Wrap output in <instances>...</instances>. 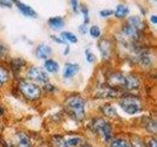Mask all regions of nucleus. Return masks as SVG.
<instances>
[{
  "label": "nucleus",
  "instance_id": "c9c22d12",
  "mask_svg": "<svg viewBox=\"0 0 157 147\" xmlns=\"http://www.w3.org/2000/svg\"><path fill=\"white\" fill-rule=\"evenodd\" d=\"M83 147H91V146H90V145H87V146H83Z\"/></svg>",
  "mask_w": 157,
  "mask_h": 147
},
{
  "label": "nucleus",
  "instance_id": "bb28decb",
  "mask_svg": "<svg viewBox=\"0 0 157 147\" xmlns=\"http://www.w3.org/2000/svg\"><path fill=\"white\" fill-rule=\"evenodd\" d=\"M14 6V3L11 0H0V7L11 9Z\"/></svg>",
  "mask_w": 157,
  "mask_h": 147
},
{
  "label": "nucleus",
  "instance_id": "b1692460",
  "mask_svg": "<svg viewBox=\"0 0 157 147\" xmlns=\"http://www.w3.org/2000/svg\"><path fill=\"white\" fill-rule=\"evenodd\" d=\"M69 2H70V7L74 13L78 14L80 12V3L81 2L78 1V0H69Z\"/></svg>",
  "mask_w": 157,
  "mask_h": 147
},
{
  "label": "nucleus",
  "instance_id": "1a4fd4ad",
  "mask_svg": "<svg viewBox=\"0 0 157 147\" xmlns=\"http://www.w3.org/2000/svg\"><path fill=\"white\" fill-rule=\"evenodd\" d=\"M14 5L18 8L19 11L21 12V14L23 15V16H25V17L36 19L38 16L36 11L32 6H29V5L24 3L22 1H20V0H17V1L14 3Z\"/></svg>",
  "mask_w": 157,
  "mask_h": 147
},
{
  "label": "nucleus",
  "instance_id": "9d476101",
  "mask_svg": "<svg viewBox=\"0 0 157 147\" xmlns=\"http://www.w3.org/2000/svg\"><path fill=\"white\" fill-rule=\"evenodd\" d=\"M130 15V7L126 3H119L116 5L115 9L113 10V16L117 20H126L127 17Z\"/></svg>",
  "mask_w": 157,
  "mask_h": 147
},
{
  "label": "nucleus",
  "instance_id": "393cba45",
  "mask_svg": "<svg viewBox=\"0 0 157 147\" xmlns=\"http://www.w3.org/2000/svg\"><path fill=\"white\" fill-rule=\"evenodd\" d=\"M98 14H99V16L101 18H109L113 16V9H109V8L102 9L98 12Z\"/></svg>",
  "mask_w": 157,
  "mask_h": 147
},
{
  "label": "nucleus",
  "instance_id": "6ab92c4d",
  "mask_svg": "<svg viewBox=\"0 0 157 147\" xmlns=\"http://www.w3.org/2000/svg\"><path fill=\"white\" fill-rule=\"evenodd\" d=\"M88 32H90V36L92 38H100L101 36V28L98 24H92V26L88 28Z\"/></svg>",
  "mask_w": 157,
  "mask_h": 147
},
{
  "label": "nucleus",
  "instance_id": "6e6552de",
  "mask_svg": "<svg viewBox=\"0 0 157 147\" xmlns=\"http://www.w3.org/2000/svg\"><path fill=\"white\" fill-rule=\"evenodd\" d=\"M125 22H127L132 27H134L137 31H140L141 32H144L147 29V27H148L145 20L141 16H140V15H129Z\"/></svg>",
  "mask_w": 157,
  "mask_h": 147
},
{
  "label": "nucleus",
  "instance_id": "f03ea898",
  "mask_svg": "<svg viewBox=\"0 0 157 147\" xmlns=\"http://www.w3.org/2000/svg\"><path fill=\"white\" fill-rule=\"evenodd\" d=\"M68 110L71 115L78 121H82L85 118V106L86 101L81 96H72L66 102Z\"/></svg>",
  "mask_w": 157,
  "mask_h": 147
},
{
  "label": "nucleus",
  "instance_id": "20e7f679",
  "mask_svg": "<svg viewBox=\"0 0 157 147\" xmlns=\"http://www.w3.org/2000/svg\"><path fill=\"white\" fill-rule=\"evenodd\" d=\"M20 90L22 94L29 100H36L40 96L41 89L37 85L32 81H23L20 82Z\"/></svg>",
  "mask_w": 157,
  "mask_h": 147
},
{
  "label": "nucleus",
  "instance_id": "5701e85b",
  "mask_svg": "<svg viewBox=\"0 0 157 147\" xmlns=\"http://www.w3.org/2000/svg\"><path fill=\"white\" fill-rule=\"evenodd\" d=\"M85 56H86V59L88 63H93L96 60V57L94 55V53L91 51L90 48H86L85 50Z\"/></svg>",
  "mask_w": 157,
  "mask_h": 147
},
{
  "label": "nucleus",
  "instance_id": "c85d7f7f",
  "mask_svg": "<svg viewBox=\"0 0 157 147\" xmlns=\"http://www.w3.org/2000/svg\"><path fill=\"white\" fill-rule=\"evenodd\" d=\"M78 32H80L81 34H86L88 32V27H87V24H82L78 26Z\"/></svg>",
  "mask_w": 157,
  "mask_h": 147
},
{
  "label": "nucleus",
  "instance_id": "39448f33",
  "mask_svg": "<svg viewBox=\"0 0 157 147\" xmlns=\"http://www.w3.org/2000/svg\"><path fill=\"white\" fill-rule=\"evenodd\" d=\"M27 77L29 80L34 81L38 83H41V85H47L49 81V77L46 71L37 66H33L28 69Z\"/></svg>",
  "mask_w": 157,
  "mask_h": 147
},
{
  "label": "nucleus",
  "instance_id": "7ed1b4c3",
  "mask_svg": "<svg viewBox=\"0 0 157 147\" xmlns=\"http://www.w3.org/2000/svg\"><path fill=\"white\" fill-rule=\"evenodd\" d=\"M119 104L123 110L131 115L136 114V113H139L142 110L141 101L140 98H137L136 96L129 95V96L122 98L119 102Z\"/></svg>",
  "mask_w": 157,
  "mask_h": 147
},
{
  "label": "nucleus",
  "instance_id": "9b49d317",
  "mask_svg": "<svg viewBox=\"0 0 157 147\" xmlns=\"http://www.w3.org/2000/svg\"><path fill=\"white\" fill-rule=\"evenodd\" d=\"M98 49L100 51V55L103 59L109 58L111 55V49L112 44L110 42V39L108 38H100L98 41Z\"/></svg>",
  "mask_w": 157,
  "mask_h": 147
},
{
  "label": "nucleus",
  "instance_id": "4468645a",
  "mask_svg": "<svg viewBox=\"0 0 157 147\" xmlns=\"http://www.w3.org/2000/svg\"><path fill=\"white\" fill-rule=\"evenodd\" d=\"M80 71V66L78 64L74 63H67L65 64V68H64L63 77L65 78H71L74 76H76Z\"/></svg>",
  "mask_w": 157,
  "mask_h": 147
},
{
  "label": "nucleus",
  "instance_id": "f704fd0d",
  "mask_svg": "<svg viewBox=\"0 0 157 147\" xmlns=\"http://www.w3.org/2000/svg\"><path fill=\"white\" fill-rule=\"evenodd\" d=\"M69 53H70V46H69V45H67V44H66L65 50H64V54H65V55H68Z\"/></svg>",
  "mask_w": 157,
  "mask_h": 147
},
{
  "label": "nucleus",
  "instance_id": "e433bc0d",
  "mask_svg": "<svg viewBox=\"0 0 157 147\" xmlns=\"http://www.w3.org/2000/svg\"><path fill=\"white\" fill-rule=\"evenodd\" d=\"M0 85H1V83H0Z\"/></svg>",
  "mask_w": 157,
  "mask_h": 147
},
{
  "label": "nucleus",
  "instance_id": "2eb2a0df",
  "mask_svg": "<svg viewBox=\"0 0 157 147\" xmlns=\"http://www.w3.org/2000/svg\"><path fill=\"white\" fill-rule=\"evenodd\" d=\"M43 67H44V70L46 71V73H51V74L57 73L59 71V69H60L58 62L50 58H48L44 61Z\"/></svg>",
  "mask_w": 157,
  "mask_h": 147
},
{
  "label": "nucleus",
  "instance_id": "4be33fe9",
  "mask_svg": "<svg viewBox=\"0 0 157 147\" xmlns=\"http://www.w3.org/2000/svg\"><path fill=\"white\" fill-rule=\"evenodd\" d=\"M9 80V72L6 68L4 67H0V83L3 85V83L7 82Z\"/></svg>",
  "mask_w": 157,
  "mask_h": 147
},
{
  "label": "nucleus",
  "instance_id": "423d86ee",
  "mask_svg": "<svg viewBox=\"0 0 157 147\" xmlns=\"http://www.w3.org/2000/svg\"><path fill=\"white\" fill-rule=\"evenodd\" d=\"M93 130L99 134L105 141H111L112 138V130L108 123L103 119H97L92 124Z\"/></svg>",
  "mask_w": 157,
  "mask_h": 147
},
{
  "label": "nucleus",
  "instance_id": "f257e3e1",
  "mask_svg": "<svg viewBox=\"0 0 157 147\" xmlns=\"http://www.w3.org/2000/svg\"><path fill=\"white\" fill-rule=\"evenodd\" d=\"M108 85L115 88L118 86L127 90H134L140 87V82L135 76L124 73H114L108 77Z\"/></svg>",
  "mask_w": 157,
  "mask_h": 147
},
{
  "label": "nucleus",
  "instance_id": "ddd939ff",
  "mask_svg": "<svg viewBox=\"0 0 157 147\" xmlns=\"http://www.w3.org/2000/svg\"><path fill=\"white\" fill-rule=\"evenodd\" d=\"M47 24L53 31H60L66 24L65 18L62 16H53L47 20Z\"/></svg>",
  "mask_w": 157,
  "mask_h": 147
},
{
  "label": "nucleus",
  "instance_id": "412c9836",
  "mask_svg": "<svg viewBox=\"0 0 157 147\" xmlns=\"http://www.w3.org/2000/svg\"><path fill=\"white\" fill-rule=\"evenodd\" d=\"M102 112L105 116H108V117H116L117 116L116 110L109 104H107V105L102 107Z\"/></svg>",
  "mask_w": 157,
  "mask_h": 147
},
{
  "label": "nucleus",
  "instance_id": "0eeeda50",
  "mask_svg": "<svg viewBox=\"0 0 157 147\" xmlns=\"http://www.w3.org/2000/svg\"><path fill=\"white\" fill-rule=\"evenodd\" d=\"M95 96L98 98H116L120 96V92L109 85H102L97 87Z\"/></svg>",
  "mask_w": 157,
  "mask_h": 147
},
{
  "label": "nucleus",
  "instance_id": "cd10ccee",
  "mask_svg": "<svg viewBox=\"0 0 157 147\" xmlns=\"http://www.w3.org/2000/svg\"><path fill=\"white\" fill-rule=\"evenodd\" d=\"M50 37H51L52 40L55 41L56 43H58V44H65V45H66V41L64 40V39L60 36H56V34H51Z\"/></svg>",
  "mask_w": 157,
  "mask_h": 147
},
{
  "label": "nucleus",
  "instance_id": "a211bd4d",
  "mask_svg": "<svg viewBox=\"0 0 157 147\" xmlns=\"http://www.w3.org/2000/svg\"><path fill=\"white\" fill-rule=\"evenodd\" d=\"M82 139L80 137H72L65 141H63L61 147H77L81 144Z\"/></svg>",
  "mask_w": 157,
  "mask_h": 147
},
{
  "label": "nucleus",
  "instance_id": "dca6fc26",
  "mask_svg": "<svg viewBox=\"0 0 157 147\" xmlns=\"http://www.w3.org/2000/svg\"><path fill=\"white\" fill-rule=\"evenodd\" d=\"M80 12L82 15V18H83V23L82 24H88L90 23V9H88L87 5L86 3H80Z\"/></svg>",
  "mask_w": 157,
  "mask_h": 147
},
{
  "label": "nucleus",
  "instance_id": "2f4dec72",
  "mask_svg": "<svg viewBox=\"0 0 157 147\" xmlns=\"http://www.w3.org/2000/svg\"><path fill=\"white\" fill-rule=\"evenodd\" d=\"M149 147H157V142H156V140L154 138L150 140V142H149Z\"/></svg>",
  "mask_w": 157,
  "mask_h": 147
},
{
  "label": "nucleus",
  "instance_id": "c756f323",
  "mask_svg": "<svg viewBox=\"0 0 157 147\" xmlns=\"http://www.w3.org/2000/svg\"><path fill=\"white\" fill-rule=\"evenodd\" d=\"M149 22L152 24H157V16L155 14H151L149 16Z\"/></svg>",
  "mask_w": 157,
  "mask_h": 147
},
{
  "label": "nucleus",
  "instance_id": "4c0bfd02",
  "mask_svg": "<svg viewBox=\"0 0 157 147\" xmlns=\"http://www.w3.org/2000/svg\"><path fill=\"white\" fill-rule=\"evenodd\" d=\"M148 1H150V0H148Z\"/></svg>",
  "mask_w": 157,
  "mask_h": 147
},
{
  "label": "nucleus",
  "instance_id": "aec40b11",
  "mask_svg": "<svg viewBox=\"0 0 157 147\" xmlns=\"http://www.w3.org/2000/svg\"><path fill=\"white\" fill-rule=\"evenodd\" d=\"M18 147H32L31 140L25 134H19V143Z\"/></svg>",
  "mask_w": 157,
  "mask_h": 147
},
{
  "label": "nucleus",
  "instance_id": "f8f14e48",
  "mask_svg": "<svg viewBox=\"0 0 157 147\" xmlns=\"http://www.w3.org/2000/svg\"><path fill=\"white\" fill-rule=\"evenodd\" d=\"M34 54L38 59H43L46 60L52 55V48L47 45L46 43H39L36 46V50H34Z\"/></svg>",
  "mask_w": 157,
  "mask_h": 147
},
{
  "label": "nucleus",
  "instance_id": "a878e982",
  "mask_svg": "<svg viewBox=\"0 0 157 147\" xmlns=\"http://www.w3.org/2000/svg\"><path fill=\"white\" fill-rule=\"evenodd\" d=\"M25 60L23 59H15L13 60V63H12V67L13 69H16V70H20L24 65H25Z\"/></svg>",
  "mask_w": 157,
  "mask_h": 147
},
{
  "label": "nucleus",
  "instance_id": "72a5a7b5",
  "mask_svg": "<svg viewBox=\"0 0 157 147\" xmlns=\"http://www.w3.org/2000/svg\"><path fill=\"white\" fill-rule=\"evenodd\" d=\"M5 46L3 45V44H0V56H2L3 54L5 53Z\"/></svg>",
  "mask_w": 157,
  "mask_h": 147
},
{
  "label": "nucleus",
  "instance_id": "7c9ffc66",
  "mask_svg": "<svg viewBox=\"0 0 157 147\" xmlns=\"http://www.w3.org/2000/svg\"><path fill=\"white\" fill-rule=\"evenodd\" d=\"M120 144H121V139H115L111 142L112 147H120Z\"/></svg>",
  "mask_w": 157,
  "mask_h": 147
},
{
  "label": "nucleus",
  "instance_id": "473e14b6",
  "mask_svg": "<svg viewBox=\"0 0 157 147\" xmlns=\"http://www.w3.org/2000/svg\"><path fill=\"white\" fill-rule=\"evenodd\" d=\"M120 147H132L128 142L124 141V140H121V144H120Z\"/></svg>",
  "mask_w": 157,
  "mask_h": 147
},
{
  "label": "nucleus",
  "instance_id": "f3484780",
  "mask_svg": "<svg viewBox=\"0 0 157 147\" xmlns=\"http://www.w3.org/2000/svg\"><path fill=\"white\" fill-rule=\"evenodd\" d=\"M60 36L64 39L65 41H68V42H71V43H76L78 42V37L77 36L74 32H68V31H63L61 32L60 33Z\"/></svg>",
  "mask_w": 157,
  "mask_h": 147
}]
</instances>
